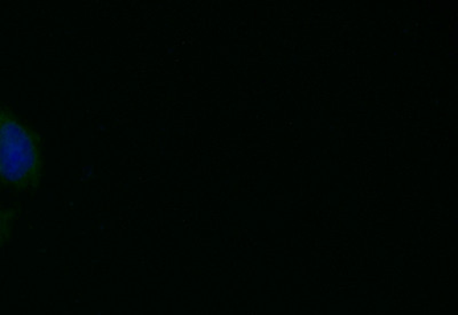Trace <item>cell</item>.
Listing matches in <instances>:
<instances>
[{
	"label": "cell",
	"instance_id": "cell-2",
	"mask_svg": "<svg viewBox=\"0 0 458 315\" xmlns=\"http://www.w3.org/2000/svg\"><path fill=\"white\" fill-rule=\"evenodd\" d=\"M15 219V211L0 203V248L10 243L13 235Z\"/></svg>",
	"mask_w": 458,
	"mask_h": 315
},
{
	"label": "cell",
	"instance_id": "cell-1",
	"mask_svg": "<svg viewBox=\"0 0 458 315\" xmlns=\"http://www.w3.org/2000/svg\"><path fill=\"white\" fill-rule=\"evenodd\" d=\"M44 169L40 134L0 105V187L19 193L35 192L42 183Z\"/></svg>",
	"mask_w": 458,
	"mask_h": 315
}]
</instances>
